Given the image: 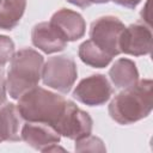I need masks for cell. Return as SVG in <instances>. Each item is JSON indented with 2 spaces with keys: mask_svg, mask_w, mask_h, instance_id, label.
<instances>
[{
  "mask_svg": "<svg viewBox=\"0 0 153 153\" xmlns=\"http://www.w3.org/2000/svg\"><path fill=\"white\" fill-rule=\"evenodd\" d=\"M153 108V81L141 79L123 88L109 104L110 117L118 124L127 126L146 118Z\"/></svg>",
  "mask_w": 153,
  "mask_h": 153,
  "instance_id": "1",
  "label": "cell"
},
{
  "mask_svg": "<svg viewBox=\"0 0 153 153\" xmlns=\"http://www.w3.org/2000/svg\"><path fill=\"white\" fill-rule=\"evenodd\" d=\"M68 99L39 86L26 91L18 98L17 108L24 121L39 122L54 129L66 111Z\"/></svg>",
  "mask_w": 153,
  "mask_h": 153,
  "instance_id": "2",
  "label": "cell"
},
{
  "mask_svg": "<svg viewBox=\"0 0 153 153\" xmlns=\"http://www.w3.org/2000/svg\"><path fill=\"white\" fill-rule=\"evenodd\" d=\"M43 65V55L32 48H23L13 54L6 76V87L11 98L18 99L38 85Z\"/></svg>",
  "mask_w": 153,
  "mask_h": 153,
  "instance_id": "3",
  "label": "cell"
},
{
  "mask_svg": "<svg viewBox=\"0 0 153 153\" xmlns=\"http://www.w3.org/2000/svg\"><path fill=\"white\" fill-rule=\"evenodd\" d=\"M78 78V68L73 57L68 55H56L49 57L42 69V81L63 94L68 93Z\"/></svg>",
  "mask_w": 153,
  "mask_h": 153,
  "instance_id": "4",
  "label": "cell"
},
{
  "mask_svg": "<svg viewBox=\"0 0 153 153\" xmlns=\"http://www.w3.org/2000/svg\"><path fill=\"white\" fill-rule=\"evenodd\" d=\"M126 25L115 16H104L92 22L90 27V39L109 56L115 57L121 54L120 41Z\"/></svg>",
  "mask_w": 153,
  "mask_h": 153,
  "instance_id": "5",
  "label": "cell"
},
{
  "mask_svg": "<svg viewBox=\"0 0 153 153\" xmlns=\"http://www.w3.org/2000/svg\"><path fill=\"white\" fill-rule=\"evenodd\" d=\"M112 94V86L104 74H92L79 81L73 91V97L88 106L105 104Z\"/></svg>",
  "mask_w": 153,
  "mask_h": 153,
  "instance_id": "6",
  "label": "cell"
},
{
  "mask_svg": "<svg viewBox=\"0 0 153 153\" xmlns=\"http://www.w3.org/2000/svg\"><path fill=\"white\" fill-rule=\"evenodd\" d=\"M93 121L88 112L78 108V105L68 99L67 108L62 115L60 122L55 127V130L61 135L71 140H78L91 134Z\"/></svg>",
  "mask_w": 153,
  "mask_h": 153,
  "instance_id": "7",
  "label": "cell"
},
{
  "mask_svg": "<svg viewBox=\"0 0 153 153\" xmlns=\"http://www.w3.org/2000/svg\"><path fill=\"white\" fill-rule=\"evenodd\" d=\"M121 53L131 56H143L152 51V31L142 23L126 26L120 41Z\"/></svg>",
  "mask_w": 153,
  "mask_h": 153,
  "instance_id": "8",
  "label": "cell"
},
{
  "mask_svg": "<svg viewBox=\"0 0 153 153\" xmlns=\"http://www.w3.org/2000/svg\"><path fill=\"white\" fill-rule=\"evenodd\" d=\"M20 137L30 147L41 152H48L49 147L59 143L61 140V135L51 126L29 121H25L22 126Z\"/></svg>",
  "mask_w": 153,
  "mask_h": 153,
  "instance_id": "9",
  "label": "cell"
},
{
  "mask_svg": "<svg viewBox=\"0 0 153 153\" xmlns=\"http://www.w3.org/2000/svg\"><path fill=\"white\" fill-rule=\"evenodd\" d=\"M31 42L36 48L45 54L62 51L68 43L62 33L50 22H42L32 27Z\"/></svg>",
  "mask_w": 153,
  "mask_h": 153,
  "instance_id": "10",
  "label": "cell"
},
{
  "mask_svg": "<svg viewBox=\"0 0 153 153\" xmlns=\"http://www.w3.org/2000/svg\"><path fill=\"white\" fill-rule=\"evenodd\" d=\"M50 23L62 33L67 42H74L82 38L86 31L84 17L69 8H60L56 11L51 16Z\"/></svg>",
  "mask_w": 153,
  "mask_h": 153,
  "instance_id": "11",
  "label": "cell"
},
{
  "mask_svg": "<svg viewBox=\"0 0 153 153\" xmlns=\"http://www.w3.org/2000/svg\"><path fill=\"white\" fill-rule=\"evenodd\" d=\"M23 117L13 103H7L0 108V139L1 141L17 142L22 140L20 130Z\"/></svg>",
  "mask_w": 153,
  "mask_h": 153,
  "instance_id": "12",
  "label": "cell"
},
{
  "mask_svg": "<svg viewBox=\"0 0 153 153\" xmlns=\"http://www.w3.org/2000/svg\"><path fill=\"white\" fill-rule=\"evenodd\" d=\"M109 76L116 88H126L139 80V71L133 60L122 57L112 63Z\"/></svg>",
  "mask_w": 153,
  "mask_h": 153,
  "instance_id": "13",
  "label": "cell"
},
{
  "mask_svg": "<svg viewBox=\"0 0 153 153\" xmlns=\"http://www.w3.org/2000/svg\"><path fill=\"white\" fill-rule=\"evenodd\" d=\"M26 8V0H0V30L14 29Z\"/></svg>",
  "mask_w": 153,
  "mask_h": 153,
  "instance_id": "14",
  "label": "cell"
},
{
  "mask_svg": "<svg viewBox=\"0 0 153 153\" xmlns=\"http://www.w3.org/2000/svg\"><path fill=\"white\" fill-rule=\"evenodd\" d=\"M78 55L85 65L93 68H105L112 60L111 56L104 53L91 39H87L79 45Z\"/></svg>",
  "mask_w": 153,
  "mask_h": 153,
  "instance_id": "15",
  "label": "cell"
},
{
  "mask_svg": "<svg viewBox=\"0 0 153 153\" xmlns=\"http://www.w3.org/2000/svg\"><path fill=\"white\" fill-rule=\"evenodd\" d=\"M74 149L76 152H105L106 151L102 139L91 134L75 140Z\"/></svg>",
  "mask_w": 153,
  "mask_h": 153,
  "instance_id": "16",
  "label": "cell"
},
{
  "mask_svg": "<svg viewBox=\"0 0 153 153\" xmlns=\"http://www.w3.org/2000/svg\"><path fill=\"white\" fill-rule=\"evenodd\" d=\"M14 42L5 35H0V67L11 61L14 51Z\"/></svg>",
  "mask_w": 153,
  "mask_h": 153,
  "instance_id": "17",
  "label": "cell"
},
{
  "mask_svg": "<svg viewBox=\"0 0 153 153\" xmlns=\"http://www.w3.org/2000/svg\"><path fill=\"white\" fill-rule=\"evenodd\" d=\"M67 1L72 5H75L78 7H80V8H86V7H90L93 4H106L110 0H67Z\"/></svg>",
  "mask_w": 153,
  "mask_h": 153,
  "instance_id": "18",
  "label": "cell"
},
{
  "mask_svg": "<svg viewBox=\"0 0 153 153\" xmlns=\"http://www.w3.org/2000/svg\"><path fill=\"white\" fill-rule=\"evenodd\" d=\"M7 98V87H6V78L4 71L0 68V105L6 102Z\"/></svg>",
  "mask_w": 153,
  "mask_h": 153,
  "instance_id": "19",
  "label": "cell"
},
{
  "mask_svg": "<svg viewBox=\"0 0 153 153\" xmlns=\"http://www.w3.org/2000/svg\"><path fill=\"white\" fill-rule=\"evenodd\" d=\"M110 1H112V2H115L116 5H120V6H122V7H127V8L133 10V8H135L142 0H110Z\"/></svg>",
  "mask_w": 153,
  "mask_h": 153,
  "instance_id": "20",
  "label": "cell"
},
{
  "mask_svg": "<svg viewBox=\"0 0 153 153\" xmlns=\"http://www.w3.org/2000/svg\"><path fill=\"white\" fill-rule=\"evenodd\" d=\"M0 142H2V141H1V139H0Z\"/></svg>",
  "mask_w": 153,
  "mask_h": 153,
  "instance_id": "21",
  "label": "cell"
}]
</instances>
